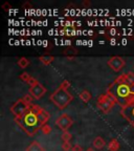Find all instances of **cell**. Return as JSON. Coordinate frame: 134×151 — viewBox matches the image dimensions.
<instances>
[{
  "label": "cell",
  "mask_w": 134,
  "mask_h": 151,
  "mask_svg": "<svg viewBox=\"0 0 134 151\" xmlns=\"http://www.w3.org/2000/svg\"><path fill=\"white\" fill-rule=\"evenodd\" d=\"M49 120V114L45 109L39 105L32 104L25 112L19 118H15L16 124L21 128L26 134L33 137L39 130L42 129Z\"/></svg>",
  "instance_id": "obj_1"
},
{
  "label": "cell",
  "mask_w": 134,
  "mask_h": 151,
  "mask_svg": "<svg viewBox=\"0 0 134 151\" xmlns=\"http://www.w3.org/2000/svg\"><path fill=\"white\" fill-rule=\"evenodd\" d=\"M107 93H109L113 100L123 109L132 106L134 104V85L126 82H116L110 85Z\"/></svg>",
  "instance_id": "obj_2"
},
{
  "label": "cell",
  "mask_w": 134,
  "mask_h": 151,
  "mask_svg": "<svg viewBox=\"0 0 134 151\" xmlns=\"http://www.w3.org/2000/svg\"><path fill=\"white\" fill-rule=\"evenodd\" d=\"M72 94L67 89H63L61 87L54 90L49 97L50 101L61 110H63V109H65L66 107L68 106L69 104L71 103V101H72Z\"/></svg>",
  "instance_id": "obj_3"
},
{
  "label": "cell",
  "mask_w": 134,
  "mask_h": 151,
  "mask_svg": "<svg viewBox=\"0 0 134 151\" xmlns=\"http://www.w3.org/2000/svg\"><path fill=\"white\" fill-rule=\"evenodd\" d=\"M114 104H115V101L109 93L102 94L97 99V107L104 113H108L114 106Z\"/></svg>",
  "instance_id": "obj_4"
},
{
  "label": "cell",
  "mask_w": 134,
  "mask_h": 151,
  "mask_svg": "<svg viewBox=\"0 0 134 151\" xmlns=\"http://www.w3.org/2000/svg\"><path fill=\"white\" fill-rule=\"evenodd\" d=\"M54 123H56V125L58 126L62 131L65 132V131H68L69 128L72 126L73 120L71 119L70 116L67 114V113H62V114H60V116L56 119Z\"/></svg>",
  "instance_id": "obj_5"
},
{
  "label": "cell",
  "mask_w": 134,
  "mask_h": 151,
  "mask_svg": "<svg viewBox=\"0 0 134 151\" xmlns=\"http://www.w3.org/2000/svg\"><path fill=\"white\" fill-rule=\"evenodd\" d=\"M107 64H108V66L113 71L120 73L126 66V61L120 56H112L111 58H109Z\"/></svg>",
  "instance_id": "obj_6"
},
{
  "label": "cell",
  "mask_w": 134,
  "mask_h": 151,
  "mask_svg": "<svg viewBox=\"0 0 134 151\" xmlns=\"http://www.w3.org/2000/svg\"><path fill=\"white\" fill-rule=\"evenodd\" d=\"M28 106H29V105H27V104L23 101V99H19V100H17V102H15L12 105V107H11V112L14 114L15 118H19V116H21L22 114L25 112L26 109L28 108Z\"/></svg>",
  "instance_id": "obj_7"
},
{
  "label": "cell",
  "mask_w": 134,
  "mask_h": 151,
  "mask_svg": "<svg viewBox=\"0 0 134 151\" xmlns=\"http://www.w3.org/2000/svg\"><path fill=\"white\" fill-rule=\"evenodd\" d=\"M46 91L47 89L45 88V86L43 84H41L40 82L38 83L37 85H35V86H33V87H29V89H28V93L36 100H40L46 93Z\"/></svg>",
  "instance_id": "obj_8"
},
{
  "label": "cell",
  "mask_w": 134,
  "mask_h": 151,
  "mask_svg": "<svg viewBox=\"0 0 134 151\" xmlns=\"http://www.w3.org/2000/svg\"><path fill=\"white\" fill-rule=\"evenodd\" d=\"M124 112H125V116H126V118H127V120L131 123L134 127V104L132 106L124 109Z\"/></svg>",
  "instance_id": "obj_9"
},
{
  "label": "cell",
  "mask_w": 134,
  "mask_h": 151,
  "mask_svg": "<svg viewBox=\"0 0 134 151\" xmlns=\"http://www.w3.org/2000/svg\"><path fill=\"white\" fill-rule=\"evenodd\" d=\"M92 144H93V147L95 149H97V150H101V149H103L104 147L106 146V141L104 139V137H97L95 139H93V142H92Z\"/></svg>",
  "instance_id": "obj_10"
},
{
  "label": "cell",
  "mask_w": 134,
  "mask_h": 151,
  "mask_svg": "<svg viewBox=\"0 0 134 151\" xmlns=\"http://www.w3.org/2000/svg\"><path fill=\"white\" fill-rule=\"evenodd\" d=\"M26 151H44V148L38 141H34L27 146Z\"/></svg>",
  "instance_id": "obj_11"
},
{
  "label": "cell",
  "mask_w": 134,
  "mask_h": 151,
  "mask_svg": "<svg viewBox=\"0 0 134 151\" xmlns=\"http://www.w3.org/2000/svg\"><path fill=\"white\" fill-rule=\"evenodd\" d=\"M107 148L109 151H118L120 149V142L116 139H112L107 145Z\"/></svg>",
  "instance_id": "obj_12"
},
{
  "label": "cell",
  "mask_w": 134,
  "mask_h": 151,
  "mask_svg": "<svg viewBox=\"0 0 134 151\" xmlns=\"http://www.w3.org/2000/svg\"><path fill=\"white\" fill-rule=\"evenodd\" d=\"M79 97H80V99L82 100L84 103H88V102L90 101V99H91V93H90L88 90H83V91L80 92Z\"/></svg>",
  "instance_id": "obj_13"
},
{
  "label": "cell",
  "mask_w": 134,
  "mask_h": 151,
  "mask_svg": "<svg viewBox=\"0 0 134 151\" xmlns=\"http://www.w3.org/2000/svg\"><path fill=\"white\" fill-rule=\"evenodd\" d=\"M41 63H43L44 65H49L50 63H52L54 60V56H41L39 58Z\"/></svg>",
  "instance_id": "obj_14"
},
{
  "label": "cell",
  "mask_w": 134,
  "mask_h": 151,
  "mask_svg": "<svg viewBox=\"0 0 134 151\" xmlns=\"http://www.w3.org/2000/svg\"><path fill=\"white\" fill-rule=\"evenodd\" d=\"M124 76H125L126 83L134 85V73L133 71H128L127 73H124Z\"/></svg>",
  "instance_id": "obj_15"
},
{
  "label": "cell",
  "mask_w": 134,
  "mask_h": 151,
  "mask_svg": "<svg viewBox=\"0 0 134 151\" xmlns=\"http://www.w3.org/2000/svg\"><path fill=\"white\" fill-rule=\"evenodd\" d=\"M18 65L20 68H26L28 65H29V60L27 59V58H20V59L18 60Z\"/></svg>",
  "instance_id": "obj_16"
},
{
  "label": "cell",
  "mask_w": 134,
  "mask_h": 151,
  "mask_svg": "<svg viewBox=\"0 0 134 151\" xmlns=\"http://www.w3.org/2000/svg\"><path fill=\"white\" fill-rule=\"evenodd\" d=\"M61 139L63 142H70V139H72V134H71L69 131H65V132H63Z\"/></svg>",
  "instance_id": "obj_17"
},
{
  "label": "cell",
  "mask_w": 134,
  "mask_h": 151,
  "mask_svg": "<svg viewBox=\"0 0 134 151\" xmlns=\"http://www.w3.org/2000/svg\"><path fill=\"white\" fill-rule=\"evenodd\" d=\"M72 145L70 142H63L62 144V150L63 151H71L72 150Z\"/></svg>",
  "instance_id": "obj_18"
},
{
  "label": "cell",
  "mask_w": 134,
  "mask_h": 151,
  "mask_svg": "<svg viewBox=\"0 0 134 151\" xmlns=\"http://www.w3.org/2000/svg\"><path fill=\"white\" fill-rule=\"evenodd\" d=\"M19 78L21 79V80L23 81V82H26V83H27V82H28V80H29V79L32 78V76L29 75V73H22L21 75L19 76Z\"/></svg>",
  "instance_id": "obj_19"
},
{
  "label": "cell",
  "mask_w": 134,
  "mask_h": 151,
  "mask_svg": "<svg viewBox=\"0 0 134 151\" xmlns=\"http://www.w3.org/2000/svg\"><path fill=\"white\" fill-rule=\"evenodd\" d=\"M41 131H42V133L43 134H45V135H47V134H49L50 132H52V127H50L49 125H44L42 127V129H41Z\"/></svg>",
  "instance_id": "obj_20"
},
{
  "label": "cell",
  "mask_w": 134,
  "mask_h": 151,
  "mask_svg": "<svg viewBox=\"0 0 134 151\" xmlns=\"http://www.w3.org/2000/svg\"><path fill=\"white\" fill-rule=\"evenodd\" d=\"M22 99H23V101L25 102V103L27 104V105H32V102H33L34 98L32 97V96L29 93H27V94H25V96H24V97L22 98Z\"/></svg>",
  "instance_id": "obj_21"
},
{
  "label": "cell",
  "mask_w": 134,
  "mask_h": 151,
  "mask_svg": "<svg viewBox=\"0 0 134 151\" xmlns=\"http://www.w3.org/2000/svg\"><path fill=\"white\" fill-rule=\"evenodd\" d=\"M38 83H39V81L37 80V79H35L34 77H32L29 80H28L27 84L29 85V87H33V86H35V85H37Z\"/></svg>",
  "instance_id": "obj_22"
},
{
  "label": "cell",
  "mask_w": 134,
  "mask_h": 151,
  "mask_svg": "<svg viewBox=\"0 0 134 151\" xmlns=\"http://www.w3.org/2000/svg\"><path fill=\"white\" fill-rule=\"evenodd\" d=\"M69 86H70V83H69L67 80H64L63 82L61 83V85H60V87L63 88V89H68Z\"/></svg>",
  "instance_id": "obj_23"
},
{
  "label": "cell",
  "mask_w": 134,
  "mask_h": 151,
  "mask_svg": "<svg viewBox=\"0 0 134 151\" xmlns=\"http://www.w3.org/2000/svg\"><path fill=\"white\" fill-rule=\"evenodd\" d=\"M71 151H84V150H83V148H82V146H81V145L75 144V146L72 147V150H71Z\"/></svg>",
  "instance_id": "obj_24"
},
{
  "label": "cell",
  "mask_w": 134,
  "mask_h": 151,
  "mask_svg": "<svg viewBox=\"0 0 134 151\" xmlns=\"http://www.w3.org/2000/svg\"><path fill=\"white\" fill-rule=\"evenodd\" d=\"M86 151H94V149L92 148V147H89V148L86 149Z\"/></svg>",
  "instance_id": "obj_25"
}]
</instances>
